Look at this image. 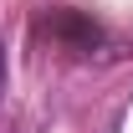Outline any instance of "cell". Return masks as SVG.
I'll return each instance as SVG.
<instances>
[{
  "mask_svg": "<svg viewBox=\"0 0 133 133\" xmlns=\"http://www.w3.org/2000/svg\"><path fill=\"white\" fill-rule=\"evenodd\" d=\"M0 92H5V46H0Z\"/></svg>",
  "mask_w": 133,
  "mask_h": 133,
  "instance_id": "2",
  "label": "cell"
},
{
  "mask_svg": "<svg viewBox=\"0 0 133 133\" xmlns=\"http://www.w3.org/2000/svg\"><path fill=\"white\" fill-rule=\"evenodd\" d=\"M46 36L66 51V56H92V51L102 46V26L87 16V10H72V5L46 10Z\"/></svg>",
  "mask_w": 133,
  "mask_h": 133,
  "instance_id": "1",
  "label": "cell"
}]
</instances>
